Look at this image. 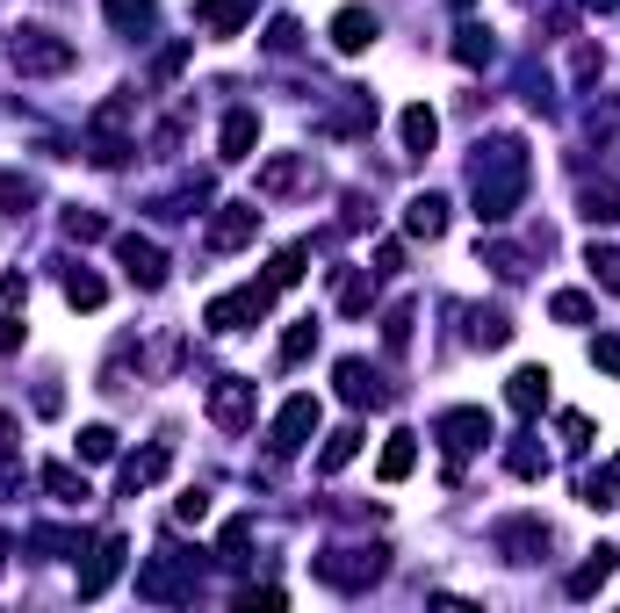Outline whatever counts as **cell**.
<instances>
[{
    "mask_svg": "<svg viewBox=\"0 0 620 613\" xmlns=\"http://www.w3.org/2000/svg\"><path fill=\"white\" fill-rule=\"evenodd\" d=\"M585 267H592V281H599V289H613V297H620V245H592Z\"/></svg>",
    "mask_w": 620,
    "mask_h": 613,
    "instance_id": "f1b7e54d",
    "label": "cell"
},
{
    "mask_svg": "<svg viewBox=\"0 0 620 613\" xmlns=\"http://www.w3.org/2000/svg\"><path fill=\"white\" fill-rule=\"evenodd\" d=\"M549 470V455H541V448H527V440H519L513 448V476H541Z\"/></svg>",
    "mask_w": 620,
    "mask_h": 613,
    "instance_id": "ab89813d",
    "label": "cell"
},
{
    "mask_svg": "<svg viewBox=\"0 0 620 613\" xmlns=\"http://www.w3.org/2000/svg\"><path fill=\"white\" fill-rule=\"evenodd\" d=\"M549 368H513V383H505V397H513V412H541L549 404Z\"/></svg>",
    "mask_w": 620,
    "mask_h": 613,
    "instance_id": "2e32d148",
    "label": "cell"
},
{
    "mask_svg": "<svg viewBox=\"0 0 620 613\" xmlns=\"http://www.w3.org/2000/svg\"><path fill=\"white\" fill-rule=\"evenodd\" d=\"M455 58H462V66H491V30H477V22H469L462 44H455Z\"/></svg>",
    "mask_w": 620,
    "mask_h": 613,
    "instance_id": "1f68e13d",
    "label": "cell"
},
{
    "mask_svg": "<svg viewBox=\"0 0 620 613\" xmlns=\"http://www.w3.org/2000/svg\"><path fill=\"white\" fill-rule=\"evenodd\" d=\"M397 130H404V152H418V159H426V152H433V138H440V116H433L426 102H412Z\"/></svg>",
    "mask_w": 620,
    "mask_h": 613,
    "instance_id": "d6986e66",
    "label": "cell"
},
{
    "mask_svg": "<svg viewBox=\"0 0 620 613\" xmlns=\"http://www.w3.org/2000/svg\"><path fill=\"white\" fill-rule=\"evenodd\" d=\"M404 231H412V239H440V231H448V203H440V195H412V203H404Z\"/></svg>",
    "mask_w": 620,
    "mask_h": 613,
    "instance_id": "9a60e30c",
    "label": "cell"
},
{
    "mask_svg": "<svg viewBox=\"0 0 620 613\" xmlns=\"http://www.w3.org/2000/svg\"><path fill=\"white\" fill-rule=\"evenodd\" d=\"M253 231H260V210L253 203H225V210L209 217V253H239V245H253Z\"/></svg>",
    "mask_w": 620,
    "mask_h": 613,
    "instance_id": "ba28073f",
    "label": "cell"
},
{
    "mask_svg": "<svg viewBox=\"0 0 620 613\" xmlns=\"http://www.w3.org/2000/svg\"><path fill=\"white\" fill-rule=\"evenodd\" d=\"M66 303H72V311H102V303H108V281L72 267V275H66Z\"/></svg>",
    "mask_w": 620,
    "mask_h": 613,
    "instance_id": "d4e9b609",
    "label": "cell"
},
{
    "mask_svg": "<svg viewBox=\"0 0 620 613\" xmlns=\"http://www.w3.org/2000/svg\"><path fill=\"white\" fill-rule=\"evenodd\" d=\"M527 195V144L519 138H498L491 152L477 144V217L483 224H505Z\"/></svg>",
    "mask_w": 620,
    "mask_h": 613,
    "instance_id": "6da1fadb",
    "label": "cell"
},
{
    "mask_svg": "<svg viewBox=\"0 0 620 613\" xmlns=\"http://www.w3.org/2000/svg\"><path fill=\"white\" fill-rule=\"evenodd\" d=\"M592 8H599V15H606V8H620V0H592Z\"/></svg>",
    "mask_w": 620,
    "mask_h": 613,
    "instance_id": "7dc6e473",
    "label": "cell"
},
{
    "mask_svg": "<svg viewBox=\"0 0 620 613\" xmlns=\"http://www.w3.org/2000/svg\"><path fill=\"white\" fill-rule=\"evenodd\" d=\"M549 311L563 317V325H585V317H592V297H577V289H563V297H555Z\"/></svg>",
    "mask_w": 620,
    "mask_h": 613,
    "instance_id": "74e56055",
    "label": "cell"
},
{
    "mask_svg": "<svg viewBox=\"0 0 620 613\" xmlns=\"http://www.w3.org/2000/svg\"><path fill=\"white\" fill-rule=\"evenodd\" d=\"M332 44H340L346 58H361L368 44H376V15H368V8H340V15H332Z\"/></svg>",
    "mask_w": 620,
    "mask_h": 613,
    "instance_id": "5bb4252c",
    "label": "cell"
},
{
    "mask_svg": "<svg viewBox=\"0 0 620 613\" xmlns=\"http://www.w3.org/2000/svg\"><path fill=\"white\" fill-rule=\"evenodd\" d=\"M123 123H130V102H102L94 108V130H87V159H94V166H123V159H130V138H123Z\"/></svg>",
    "mask_w": 620,
    "mask_h": 613,
    "instance_id": "277c9868",
    "label": "cell"
},
{
    "mask_svg": "<svg viewBox=\"0 0 620 613\" xmlns=\"http://www.w3.org/2000/svg\"><path fill=\"white\" fill-rule=\"evenodd\" d=\"M613 490H620V455L606 462V476H592V484H585V506H613Z\"/></svg>",
    "mask_w": 620,
    "mask_h": 613,
    "instance_id": "d590c367",
    "label": "cell"
},
{
    "mask_svg": "<svg viewBox=\"0 0 620 613\" xmlns=\"http://www.w3.org/2000/svg\"><path fill=\"white\" fill-rule=\"evenodd\" d=\"M606 578H613V548H592V563H577V570H570V599H592Z\"/></svg>",
    "mask_w": 620,
    "mask_h": 613,
    "instance_id": "cb8c5ba5",
    "label": "cell"
},
{
    "mask_svg": "<svg viewBox=\"0 0 620 613\" xmlns=\"http://www.w3.org/2000/svg\"><path fill=\"white\" fill-rule=\"evenodd\" d=\"M167 470H173V455H167V448H145V455H130V462H123V490L138 498V490H145V484H159Z\"/></svg>",
    "mask_w": 620,
    "mask_h": 613,
    "instance_id": "ffe728a7",
    "label": "cell"
},
{
    "mask_svg": "<svg viewBox=\"0 0 620 613\" xmlns=\"http://www.w3.org/2000/svg\"><path fill=\"white\" fill-rule=\"evenodd\" d=\"M296 36H303V30H296V22H289V15H282V22H275V30H267V51H296Z\"/></svg>",
    "mask_w": 620,
    "mask_h": 613,
    "instance_id": "f6af8a7d",
    "label": "cell"
},
{
    "mask_svg": "<svg viewBox=\"0 0 620 613\" xmlns=\"http://www.w3.org/2000/svg\"><path fill=\"white\" fill-rule=\"evenodd\" d=\"M123 556H130V542H123V534H102V548H94L87 570H80V599H102L108 585L123 578Z\"/></svg>",
    "mask_w": 620,
    "mask_h": 613,
    "instance_id": "9c48e42d",
    "label": "cell"
},
{
    "mask_svg": "<svg viewBox=\"0 0 620 613\" xmlns=\"http://www.w3.org/2000/svg\"><path fill=\"white\" fill-rule=\"evenodd\" d=\"M30 181H22V174H0V203H8V210H22V203H30Z\"/></svg>",
    "mask_w": 620,
    "mask_h": 613,
    "instance_id": "7bdbcfd3",
    "label": "cell"
},
{
    "mask_svg": "<svg viewBox=\"0 0 620 613\" xmlns=\"http://www.w3.org/2000/svg\"><path fill=\"white\" fill-rule=\"evenodd\" d=\"M195 22H203L209 36H239L245 22H253V0H195Z\"/></svg>",
    "mask_w": 620,
    "mask_h": 613,
    "instance_id": "4fadbf2b",
    "label": "cell"
},
{
    "mask_svg": "<svg viewBox=\"0 0 620 613\" xmlns=\"http://www.w3.org/2000/svg\"><path fill=\"white\" fill-rule=\"evenodd\" d=\"M245 542H253V520H231L217 534V563H245Z\"/></svg>",
    "mask_w": 620,
    "mask_h": 613,
    "instance_id": "4dcf8cb0",
    "label": "cell"
},
{
    "mask_svg": "<svg viewBox=\"0 0 620 613\" xmlns=\"http://www.w3.org/2000/svg\"><path fill=\"white\" fill-rule=\"evenodd\" d=\"M455 8H477V0H455Z\"/></svg>",
    "mask_w": 620,
    "mask_h": 613,
    "instance_id": "c3c4849f",
    "label": "cell"
},
{
    "mask_svg": "<svg viewBox=\"0 0 620 613\" xmlns=\"http://www.w3.org/2000/svg\"><path fill=\"white\" fill-rule=\"evenodd\" d=\"M253 144H260V116L253 108H231L225 116V159H253Z\"/></svg>",
    "mask_w": 620,
    "mask_h": 613,
    "instance_id": "7402d4cb",
    "label": "cell"
},
{
    "mask_svg": "<svg viewBox=\"0 0 620 613\" xmlns=\"http://www.w3.org/2000/svg\"><path fill=\"white\" fill-rule=\"evenodd\" d=\"M102 231H108V224H102L94 210H72V217H66V239H80V245H87V239H102Z\"/></svg>",
    "mask_w": 620,
    "mask_h": 613,
    "instance_id": "f35d334b",
    "label": "cell"
},
{
    "mask_svg": "<svg viewBox=\"0 0 620 613\" xmlns=\"http://www.w3.org/2000/svg\"><path fill=\"white\" fill-rule=\"evenodd\" d=\"M44 490H51L58 506H87V498H94V490H87V476L66 470V462H44Z\"/></svg>",
    "mask_w": 620,
    "mask_h": 613,
    "instance_id": "603a6c76",
    "label": "cell"
},
{
    "mask_svg": "<svg viewBox=\"0 0 620 613\" xmlns=\"http://www.w3.org/2000/svg\"><path fill=\"white\" fill-rule=\"evenodd\" d=\"M310 347H318V325H310V317H303V325H289V339H282V361L296 368V361H303Z\"/></svg>",
    "mask_w": 620,
    "mask_h": 613,
    "instance_id": "e575fe53",
    "label": "cell"
},
{
    "mask_svg": "<svg viewBox=\"0 0 620 613\" xmlns=\"http://www.w3.org/2000/svg\"><path fill=\"white\" fill-rule=\"evenodd\" d=\"M267 281H275V289H296V281H303V245H289V253H275V267H267Z\"/></svg>",
    "mask_w": 620,
    "mask_h": 613,
    "instance_id": "d6a6232c",
    "label": "cell"
},
{
    "mask_svg": "<svg viewBox=\"0 0 620 613\" xmlns=\"http://www.w3.org/2000/svg\"><path fill=\"white\" fill-rule=\"evenodd\" d=\"M138 592H145V599H188V592H195V585L181 578V548H159V563L138 578Z\"/></svg>",
    "mask_w": 620,
    "mask_h": 613,
    "instance_id": "8fae6325",
    "label": "cell"
},
{
    "mask_svg": "<svg viewBox=\"0 0 620 613\" xmlns=\"http://www.w3.org/2000/svg\"><path fill=\"white\" fill-rule=\"evenodd\" d=\"M318 419H325V412H318V397H289V404H282V419H275V440H267V448H275V455H296V448H310V433H318Z\"/></svg>",
    "mask_w": 620,
    "mask_h": 613,
    "instance_id": "52a82bcc",
    "label": "cell"
},
{
    "mask_svg": "<svg viewBox=\"0 0 620 613\" xmlns=\"http://www.w3.org/2000/svg\"><path fill=\"white\" fill-rule=\"evenodd\" d=\"M585 217L592 224H620V188L606 181V188H585Z\"/></svg>",
    "mask_w": 620,
    "mask_h": 613,
    "instance_id": "f546056e",
    "label": "cell"
},
{
    "mask_svg": "<svg viewBox=\"0 0 620 613\" xmlns=\"http://www.w3.org/2000/svg\"><path fill=\"white\" fill-rule=\"evenodd\" d=\"M102 8H108V22H116L123 36H145V30H152V0H102Z\"/></svg>",
    "mask_w": 620,
    "mask_h": 613,
    "instance_id": "484cf974",
    "label": "cell"
},
{
    "mask_svg": "<svg viewBox=\"0 0 620 613\" xmlns=\"http://www.w3.org/2000/svg\"><path fill=\"white\" fill-rule=\"evenodd\" d=\"M412 470H418V433H390V448H382L376 476H382V484H404Z\"/></svg>",
    "mask_w": 620,
    "mask_h": 613,
    "instance_id": "e0dca14e",
    "label": "cell"
},
{
    "mask_svg": "<svg viewBox=\"0 0 620 613\" xmlns=\"http://www.w3.org/2000/svg\"><path fill=\"white\" fill-rule=\"evenodd\" d=\"M116 261H123V275L138 281V289H159V281H167V253H159L145 231H116Z\"/></svg>",
    "mask_w": 620,
    "mask_h": 613,
    "instance_id": "5b68a950",
    "label": "cell"
},
{
    "mask_svg": "<svg viewBox=\"0 0 620 613\" xmlns=\"http://www.w3.org/2000/svg\"><path fill=\"white\" fill-rule=\"evenodd\" d=\"M303 174H310V159H267L253 188L260 195H289V188H303Z\"/></svg>",
    "mask_w": 620,
    "mask_h": 613,
    "instance_id": "44dd1931",
    "label": "cell"
},
{
    "mask_svg": "<svg viewBox=\"0 0 620 613\" xmlns=\"http://www.w3.org/2000/svg\"><path fill=\"white\" fill-rule=\"evenodd\" d=\"M22 484V470H15V462H8V455H0V498H8V490H15Z\"/></svg>",
    "mask_w": 620,
    "mask_h": 613,
    "instance_id": "bcb514c9",
    "label": "cell"
},
{
    "mask_svg": "<svg viewBox=\"0 0 620 613\" xmlns=\"http://www.w3.org/2000/svg\"><path fill=\"white\" fill-rule=\"evenodd\" d=\"M433 433H440V448L462 462V455H477L483 440H491V419H483L477 404H462V412H440V426H433Z\"/></svg>",
    "mask_w": 620,
    "mask_h": 613,
    "instance_id": "8992f818",
    "label": "cell"
},
{
    "mask_svg": "<svg viewBox=\"0 0 620 613\" xmlns=\"http://www.w3.org/2000/svg\"><path fill=\"white\" fill-rule=\"evenodd\" d=\"M22 303H30V281H22V275H0V354L22 347Z\"/></svg>",
    "mask_w": 620,
    "mask_h": 613,
    "instance_id": "7c38bea8",
    "label": "cell"
},
{
    "mask_svg": "<svg viewBox=\"0 0 620 613\" xmlns=\"http://www.w3.org/2000/svg\"><path fill=\"white\" fill-rule=\"evenodd\" d=\"M209 419L239 433V426L253 419V383H245V375H217V383H209Z\"/></svg>",
    "mask_w": 620,
    "mask_h": 613,
    "instance_id": "30bf717a",
    "label": "cell"
},
{
    "mask_svg": "<svg viewBox=\"0 0 620 613\" xmlns=\"http://www.w3.org/2000/svg\"><path fill=\"white\" fill-rule=\"evenodd\" d=\"M282 289L275 281H245V289H231V297H217L203 311V325L209 333H245V325H260V317H267V303H275Z\"/></svg>",
    "mask_w": 620,
    "mask_h": 613,
    "instance_id": "7a4b0ae2",
    "label": "cell"
},
{
    "mask_svg": "<svg viewBox=\"0 0 620 613\" xmlns=\"http://www.w3.org/2000/svg\"><path fill=\"white\" fill-rule=\"evenodd\" d=\"M340 397L346 404H382L390 390L376 383V368H368V361H340Z\"/></svg>",
    "mask_w": 620,
    "mask_h": 613,
    "instance_id": "ac0fdd59",
    "label": "cell"
},
{
    "mask_svg": "<svg viewBox=\"0 0 620 613\" xmlns=\"http://www.w3.org/2000/svg\"><path fill=\"white\" fill-rule=\"evenodd\" d=\"M382 339H390V347H404V339H412V311H404V303L382 317Z\"/></svg>",
    "mask_w": 620,
    "mask_h": 613,
    "instance_id": "b9f144b4",
    "label": "cell"
},
{
    "mask_svg": "<svg viewBox=\"0 0 620 613\" xmlns=\"http://www.w3.org/2000/svg\"><path fill=\"white\" fill-rule=\"evenodd\" d=\"M563 440H570V448H592V419H585V412H563Z\"/></svg>",
    "mask_w": 620,
    "mask_h": 613,
    "instance_id": "ee69618b",
    "label": "cell"
},
{
    "mask_svg": "<svg viewBox=\"0 0 620 613\" xmlns=\"http://www.w3.org/2000/svg\"><path fill=\"white\" fill-rule=\"evenodd\" d=\"M368 303H376V281H368L361 267H346V275H340V311H354V317H361Z\"/></svg>",
    "mask_w": 620,
    "mask_h": 613,
    "instance_id": "4316f807",
    "label": "cell"
},
{
    "mask_svg": "<svg viewBox=\"0 0 620 613\" xmlns=\"http://www.w3.org/2000/svg\"><path fill=\"white\" fill-rule=\"evenodd\" d=\"M592 361L606 368V375H620V333H606V339H592Z\"/></svg>",
    "mask_w": 620,
    "mask_h": 613,
    "instance_id": "60d3db41",
    "label": "cell"
},
{
    "mask_svg": "<svg viewBox=\"0 0 620 613\" xmlns=\"http://www.w3.org/2000/svg\"><path fill=\"white\" fill-rule=\"evenodd\" d=\"M477 339H483V347H505V339H513V317H505V311H483L477 317Z\"/></svg>",
    "mask_w": 620,
    "mask_h": 613,
    "instance_id": "8d00e7d4",
    "label": "cell"
},
{
    "mask_svg": "<svg viewBox=\"0 0 620 613\" xmlns=\"http://www.w3.org/2000/svg\"><path fill=\"white\" fill-rule=\"evenodd\" d=\"M116 455V433H108V426H87L80 433V462H108Z\"/></svg>",
    "mask_w": 620,
    "mask_h": 613,
    "instance_id": "836d02e7",
    "label": "cell"
},
{
    "mask_svg": "<svg viewBox=\"0 0 620 613\" xmlns=\"http://www.w3.org/2000/svg\"><path fill=\"white\" fill-rule=\"evenodd\" d=\"M8 58H15V72H30V80H44V72H72V44L51 36V30H15Z\"/></svg>",
    "mask_w": 620,
    "mask_h": 613,
    "instance_id": "3957f363",
    "label": "cell"
},
{
    "mask_svg": "<svg viewBox=\"0 0 620 613\" xmlns=\"http://www.w3.org/2000/svg\"><path fill=\"white\" fill-rule=\"evenodd\" d=\"M354 455H361V433H354V426H340V433H332L325 440V455H318V470H346V462H354Z\"/></svg>",
    "mask_w": 620,
    "mask_h": 613,
    "instance_id": "83f0119b",
    "label": "cell"
}]
</instances>
